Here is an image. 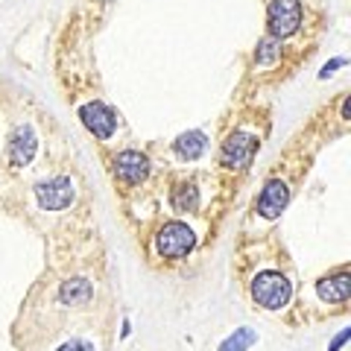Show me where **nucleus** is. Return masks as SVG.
Listing matches in <instances>:
<instances>
[{
	"label": "nucleus",
	"instance_id": "nucleus-13",
	"mask_svg": "<svg viewBox=\"0 0 351 351\" xmlns=\"http://www.w3.org/2000/svg\"><path fill=\"white\" fill-rule=\"evenodd\" d=\"M170 205H173V211H196V208H199V191H196V184L188 182V184L173 188Z\"/></svg>",
	"mask_w": 351,
	"mask_h": 351
},
{
	"label": "nucleus",
	"instance_id": "nucleus-15",
	"mask_svg": "<svg viewBox=\"0 0 351 351\" xmlns=\"http://www.w3.org/2000/svg\"><path fill=\"white\" fill-rule=\"evenodd\" d=\"M278 53H281V47L276 44V38H267V41H261V47L255 53V62L258 64H269V62H276Z\"/></svg>",
	"mask_w": 351,
	"mask_h": 351
},
{
	"label": "nucleus",
	"instance_id": "nucleus-4",
	"mask_svg": "<svg viewBox=\"0 0 351 351\" xmlns=\"http://www.w3.org/2000/svg\"><path fill=\"white\" fill-rule=\"evenodd\" d=\"M258 152V138L249 135V132H234L228 141H223V149H219V164L228 170H246L252 158Z\"/></svg>",
	"mask_w": 351,
	"mask_h": 351
},
{
	"label": "nucleus",
	"instance_id": "nucleus-11",
	"mask_svg": "<svg viewBox=\"0 0 351 351\" xmlns=\"http://www.w3.org/2000/svg\"><path fill=\"white\" fill-rule=\"evenodd\" d=\"M205 144L208 141H205L202 132H184V135H179V141L173 144V149L182 161H196L205 152Z\"/></svg>",
	"mask_w": 351,
	"mask_h": 351
},
{
	"label": "nucleus",
	"instance_id": "nucleus-5",
	"mask_svg": "<svg viewBox=\"0 0 351 351\" xmlns=\"http://www.w3.org/2000/svg\"><path fill=\"white\" fill-rule=\"evenodd\" d=\"M38 196V205L41 211H64L71 202H73V182L59 176V179H50V182H41L36 188Z\"/></svg>",
	"mask_w": 351,
	"mask_h": 351
},
{
	"label": "nucleus",
	"instance_id": "nucleus-17",
	"mask_svg": "<svg viewBox=\"0 0 351 351\" xmlns=\"http://www.w3.org/2000/svg\"><path fill=\"white\" fill-rule=\"evenodd\" d=\"M351 337V331H343V334H339L337 339H334V346H331V351H339V348H343V343H346V339Z\"/></svg>",
	"mask_w": 351,
	"mask_h": 351
},
{
	"label": "nucleus",
	"instance_id": "nucleus-7",
	"mask_svg": "<svg viewBox=\"0 0 351 351\" xmlns=\"http://www.w3.org/2000/svg\"><path fill=\"white\" fill-rule=\"evenodd\" d=\"M114 173L123 184H141L149 173V161H147V156H141L135 149H123L114 158Z\"/></svg>",
	"mask_w": 351,
	"mask_h": 351
},
{
	"label": "nucleus",
	"instance_id": "nucleus-14",
	"mask_svg": "<svg viewBox=\"0 0 351 351\" xmlns=\"http://www.w3.org/2000/svg\"><path fill=\"white\" fill-rule=\"evenodd\" d=\"M258 343V334L252 331V328H237V331L226 339L223 346H219V351H246Z\"/></svg>",
	"mask_w": 351,
	"mask_h": 351
},
{
	"label": "nucleus",
	"instance_id": "nucleus-16",
	"mask_svg": "<svg viewBox=\"0 0 351 351\" xmlns=\"http://www.w3.org/2000/svg\"><path fill=\"white\" fill-rule=\"evenodd\" d=\"M56 351H94V346L88 343V339H71V343L59 346Z\"/></svg>",
	"mask_w": 351,
	"mask_h": 351
},
{
	"label": "nucleus",
	"instance_id": "nucleus-2",
	"mask_svg": "<svg viewBox=\"0 0 351 351\" xmlns=\"http://www.w3.org/2000/svg\"><path fill=\"white\" fill-rule=\"evenodd\" d=\"M302 24V3L299 0H272L267 9V27L272 38H287Z\"/></svg>",
	"mask_w": 351,
	"mask_h": 351
},
{
	"label": "nucleus",
	"instance_id": "nucleus-3",
	"mask_svg": "<svg viewBox=\"0 0 351 351\" xmlns=\"http://www.w3.org/2000/svg\"><path fill=\"white\" fill-rule=\"evenodd\" d=\"M193 246H196V234L184 223H167L156 237V249L161 258H173V261L184 258Z\"/></svg>",
	"mask_w": 351,
	"mask_h": 351
},
{
	"label": "nucleus",
	"instance_id": "nucleus-12",
	"mask_svg": "<svg viewBox=\"0 0 351 351\" xmlns=\"http://www.w3.org/2000/svg\"><path fill=\"white\" fill-rule=\"evenodd\" d=\"M59 295H62L64 304H88V302H91V295H94V287L85 278H73V281L62 284Z\"/></svg>",
	"mask_w": 351,
	"mask_h": 351
},
{
	"label": "nucleus",
	"instance_id": "nucleus-6",
	"mask_svg": "<svg viewBox=\"0 0 351 351\" xmlns=\"http://www.w3.org/2000/svg\"><path fill=\"white\" fill-rule=\"evenodd\" d=\"M80 117H82V123L88 126V132H94V138H100V141H108L114 135V129H117V117L114 112L108 106L103 103H88L80 108Z\"/></svg>",
	"mask_w": 351,
	"mask_h": 351
},
{
	"label": "nucleus",
	"instance_id": "nucleus-10",
	"mask_svg": "<svg viewBox=\"0 0 351 351\" xmlns=\"http://www.w3.org/2000/svg\"><path fill=\"white\" fill-rule=\"evenodd\" d=\"M316 293H319V299L331 302V304H346L348 295H351V276L343 269L331 278H322L319 284H316Z\"/></svg>",
	"mask_w": 351,
	"mask_h": 351
},
{
	"label": "nucleus",
	"instance_id": "nucleus-1",
	"mask_svg": "<svg viewBox=\"0 0 351 351\" xmlns=\"http://www.w3.org/2000/svg\"><path fill=\"white\" fill-rule=\"evenodd\" d=\"M290 281L281 276V272H261L252 284V299H255L261 307H267V311H278L290 302Z\"/></svg>",
	"mask_w": 351,
	"mask_h": 351
},
{
	"label": "nucleus",
	"instance_id": "nucleus-8",
	"mask_svg": "<svg viewBox=\"0 0 351 351\" xmlns=\"http://www.w3.org/2000/svg\"><path fill=\"white\" fill-rule=\"evenodd\" d=\"M287 199H290V188H287V184H284L281 179H269L267 184H263L261 199H258L261 217L276 219V217L284 211V208H287Z\"/></svg>",
	"mask_w": 351,
	"mask_h": 351
},
{
	"label": "nucleus",
	"instance_id": "nucleus-9",
	"mask_svg": "<svg viewBox=\"0 0 351 351\" xmlns=\"http://www.w3.org/2000/svg\"><path fill=\"white\" fill-rule=\"evenodd\" d=\"M36 144H38V141H36V135H32L29 126L15 129L12 141H9V149H6L9 164H15V167H24V164H29L32 156H36Z\"/></svg>",
	"mask_w": 351,
	"mask_h": 351
},
{
	"label": "nucleus",
	"instance_id": "nucleus-18",
	"mask_svg": "<svg viewBox=\"0 0 351 351\" xmlns=\"http://www.w3.org/2000/svg\"><path fill=\"white\" fill-rule=\"evenodd\" d=\"M343 120H348V97L343 100Z\"/></svg>",
	"mask_w": 351,
	"mask_h": 351
}]
</instances>
